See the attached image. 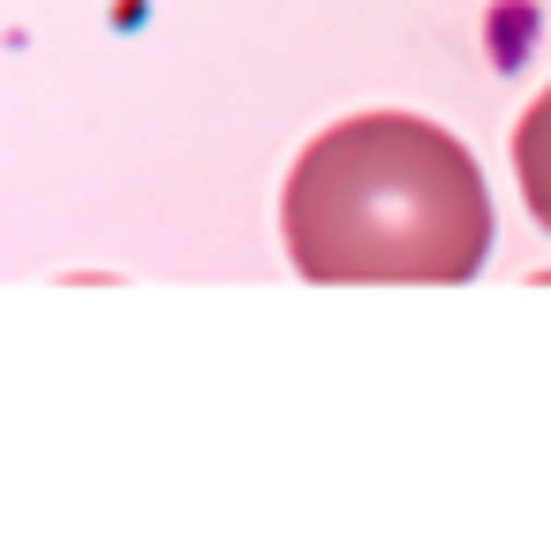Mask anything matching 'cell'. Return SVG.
<instances>
[{"label": "cell", "instance_id": "cell-1", "mask_svg": "<svg viewBox=\"0 0 551 558\" xmlns=\"http://www.w3.org/2000/svg\"><path fill=\"white\" fill-rule=\"evenodd\" d=\"M279 234L325 287H454L491 257V189L454 129L423 113H348L302 144L279 189Z\"/></svg>", "mask_w": 551, "mask_h": 558}, {"label": "cell", "instance_id": "cell-2", "mask_svg": "<svg viewBox=\"0 0 551 558\" xmlns=\"http://www.w3.org/2000/svg\"><path fill=\"white\" fill-rule=\"evenodd\" d=\"M514 182L529 196L537 227H551V84L529 98V113H522V129H514Z\"/></svg>", "mask_w": 551, "mask_h": 558}]
</instances>
